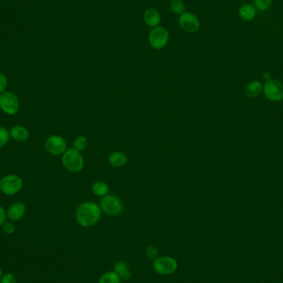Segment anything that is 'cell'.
<instances>
[{"instance_id": "obj_1", "label": "cell", "mask_w": 283, "mask_h": 283, "mask_svg": "<svg viewBox=\"0 0 283 283\" xmlns=\"http://www.w3.org/2000/svg\"><path fill=\"white\" fill-rule=\"evenodd\" d=\"M101 208L94 202H84L76 210V218L82 227L94 226L100 219Z\"/></svg>"}, {"instance_id": "obj_2", "label": "cell", "mask_w": 283, "mask_h": 283, "mask_svg": "<svg viewBox=\"0 0 283 283\" xmlns=\"http://www.w3.org/2000/svg\"><path fill=\"white\" fill-rule=\"evenodd\" d=\"M62 164L70 172H79L84 167V158L80 151L70 149L63 153Z\"/></svg>"}, {"instance_id": "obj_3", "label": "cell", "mask_w": 283, "mask_h": 283, "mask_svg": "<svg viewBox=\"0 0 283 283\" xmlns=\"http://www.w3.org/2000/svg\"><path fill=\"white\" fill-rule=\"evenodd\" d=\"M101 210L109 216H118L123 210L120 199L113 194H107L100 200Z\"/></svg>"}, {"instance_id": "obj_4", "label": "cell", "mask_w": 283, "mask_h": 283, "mask_svg": "<svg viewBox=\"0 0 283 283\" xmlns=\"http://www.w3.org/2000/svg\"><path fill=\"white\" fill-rule=\"evenodd\" d=\"M177 266H178L177 261L168 256L158 257L153 261V268L155 272L163 276L174 273L177 271Z\"/></svg>"}, {"instance_id": "obj_5", "label": "cell", "mask_w": 283, "mask_h": 283, "mask_svg": "<svg viewBox=\"0 0 283 283\" xmlns=\"http://www.w3.org/2000/svg\"><path fill=\"white\" fill-rule=\"evenodd\" d=\"M0 107L8 115H14L19 109V100L17 96L11 91L0 94Z\"/></svg>"}, {"instance_id": "obj_6", "label": "cell", "mask_w": 283, "mask_h": 283, "mask_svg": "<svg viewBox=\"0 0 283 283\" xmlns=\"http://www.w3.org/2000/svg\"><path fill=\"white\" fill-rule=\"evenodd\" d=\"M23 185L22 178L17 175H9L0 181V189L3 193L12 196L17 193Z\"/></svg>"}, {"instance_id": "obj_7", "label": "cell", "mask_w": 283, "mask_h": 283, "mask_svg": "<svg viewBox=\"0 0 283 283\" xmlns=\"http://www.w3.org/2000/svg\"><path fill=\"white\" fill-rule=\"evenodd\" d=\"M169 40L168 32L163 27H156L149 33V42L151 48L160 50L165 48Z\"/></svg>"}, {"instance_id": "obj_8", "label": "cell", "mask_w": 283, "mask_h": 283, "mask_svg": "<svg viewBox=\"0 0 283 283\" xmlns=\"http://www.w3.org/2000/svg\"><path fill=\"white\" fill-rule=\"evenodd\" d=\"M264 95L269 100L278 102L283 99V84L277 80L270 79L264 84Z\"/></svg>"}, {"instance_id": "obj_9", "label": "cell", "mask_w": 283, "mask_h": 283, "mask_svg": "<svg viewBox=\"0 0 283 283\" xmlns=\"http://www.w3.org/2000/svg\"><path fill=\"white\" fill-rule=\"evenodd\" d=\"M46 149L50 154L61 155L67 151V143L64 138L58 135H52L48 137L45 143Z\"/></svg>"}, {"instance_id": "obj_10", "label": "cell", "mask_w": 283, "mask_h": 283, "mask_svg": "<svg viewBox=\"0 0 283 283\" xmlns=\"http://www.w3.org/2000/svg\"><path fill=\"white\" fill-rule=\"evenodd\" d=\"M179 24L183 30L189 33H197L200 29V21L194 14L184 13L179 17Z\"/></svg>"}, {"instance_id": "obj_11", "label": "cell", "mask_w": 283, "mask_h": 283, "mask_svg": "<svg viewBox=\"0 0 283 283\" xmlns=\"http://www.w3.org/2000/svg\"><path fill=\"white\" fill-rule=\"evenodd\" d=\"M25 211L26 207L24 204L21 202H17L13 204L9 208V210L7 211V217L11 221H17L24 216Z\"/></svg>"}, {"instance_id": "obj_12", "label": "cell", "mask_w": 283, "mask_h": 283, "mask_svg": "<svg viewBox=\"0 0 283 283\" xmlns=\"http://www.w3.org/2000/svg\"><path fill=\"white\" fill-rule=\"evenodd\" d=\"M143 19L147 25L151 28H156L161 22L160 14L154 9H149L145 11Z\"/></svg>"}, {"instance_id": "obj_13", "label": "cell", "mask_w": 283, "mask_h": 283, "mask_svg": "<svg viewBox=\"0 0 283 283\" xmlns=\"http://www.w3.org/2000/svg\"><path fill=\"white\" fill-rule=\"evenodd\" d=\"M114 272L118 275V278L121 281H128L131 278V272L129 270V265L126 262L120 261L117 264H115L114 266Z\"/></svg>"}, {"instance_id": "obj_14", "label": "cell", "mask_w": 283, "mask_h": 283, "mask_svg": "<svg viewBox=\"0 0 283 283\" xmlns=\"http://www.w3.org/2000/svg\"><path fill=\"white\" fill-rule=\"evenodd\" d=\"M256 9L253 6L249 3L243 4V5L238 9V16L244 21L250 22L254 19L256 17Z\"/></svg>"}, {"instance_id": "obj_15", "label": "cell", "mask_w": 283, "mask_h": 283, "mask_svg": "<svg viewBox=\"0 0 283 283\" xmlns=\"http://www.w3.org/2000/svg\"><path fill=\"white\" fill-rule=\"evenodd\" d=\"M109 162L114 167H121L126 164L128 157L126 155L121 151L113 152L109 157Z\"/></svg>"}, {"instance_id": "obj_16", "label": "cell", "mask_w": 283, "mask_h": 283, "mask_svg": "<svg viewBox=\"0 0 283 283\" xmlns=\"http://www.w3.org/2000/svg\"><path fill=\"white\" fill-rule=\"evenodd\" d=\"M10 135L14 140L17 142H24L29 137L28 129L23 126H15L12 128Z\"/></svg>"}, {"instance_id": "obj_17", "label": "cell", "mask_w": 283, "mask_h": 283, "mask_svg": "<svg viewBox=\"0 0 283 283\" xmlns=\"http://www.w3.org/2000/svg\"><path fill=\"white\" fill-rule=\"evenodd\" d=\"M263 88L264 87H263V84L261 82H258V81H253L247 85L245 93H246L248 97L254 98V97L259 96V94L263 90Z\"/></svg>"}, {"instance_id": "obj_18", "label": "cell", "mask_w": 283, "mask_h": 283, "mask_svg": "<svg viewBox=\"0 0 283 283\" xmlns=\"http://www.w3.org/2000/svg\"><path fill=\"white\" fill-rule=\"evenodd\" d=\"M92 191L93 193L98 197H104L109 192V185L104 182L98 181L93 184Z\"/></svg>"}, {"instance_id": "obj_19", "label": "cell", "mask_w": 283, "mask_h": 283, "mask_svg": "<svg viewBox=\"0 0 283 283\" xmlns=\"http://www.w3.org/2000/svg\"><path fill=\"white\" fill-rule=\"evenodd\" d=\"M121 280L115 272H107L101 276L99 283H120Z\"/></svg>"}, {"instance_id": "obj_20", "label": "cell", "mask_w": 283, "mask_h": 283, "mask_svg": "<svg viewBox=\"0 0 283 283\" xmlns=\"http://www.w3.org/2000/svg\"><path fill=\"white\" fill-rule=\"evenodd\" d=\"M170 7L175 14L182 15L185 13V4L182 0H171Z\"/></svg>"}, {"instance_id": "obj_21", "label": "cell", "mask_w": 283, "mask_h": 283, "mask_svg": "<svg viewBox=\"0 0 283 283\" xmlns=\"http://www.w3.org/2000/svg\"><path fill=\"white\" fill-rule=\"evenodd\" d=\"M74 149L79 151H84L88 146V139L84 136H79L74 141Z\"/></svg>"}, {"instance_id": "obj_22", "label": "cell", "mask_w": 283, "mask_h": 283, "mask_svg": "<svg viewBox=\"0 0 283 283\" xmlns=\"http://www.w3.org/2000/svg\"><path fill=\"white\" fill-rule=\"evenodd\" d=\"M272 0H254L256 9L261 12L266 11L271 8Z\"/></svg>"}, {"instance_id": "obj_23", "label": "cell", "mask_w": 283, "mask_h": 283, "mask_svg": "<svg viewBox=\"0 0 283 283\" xmlns=\"http://www.w3.org/2000/svg\"><path fill=\"white\" fill-rule=\"evenodd\" d=\"M9 140V133L7 129L0 126V149L5 146Z\"/></svg>"}, {"instance_id": "obj_24", "label": "cell", "mask_w": 283, "mask_h": 283, "mask_svg": "<svg viewBox=\"0 0 283 283\" xmlns=\"http://www.w3.org/2000/svg\"><path fill=\"white\" fill-rule=\"evenodd\" d=\"M145 253H146L148 258L155 260L156 258H158L159 251L157 250V248L153 245H149V246L147 247L146 250H145Z\"/></svg>"}, {"instance_id": "obj_25", "label": "cell", "mask_w": 283, "mask_h": 283, "mask_svg": "<svg viewBox=\"0 0 283 283\" xmlns=\"http://www.w3.org/2000/svg\"><path fill=\"white\" fill-rule=\"evenodd\" d=\"M0 283H17V279L15 275L13 274L12 272H8L2 277Z\"/></svg>"}, {"instance_id": "obj_26", "label": "cell", "mask_w": 283, "mask_h": 283, "mask_svg": "<svg viewBox=\"0 0 283 283\" xmlns=\"http://www.w3.org/2000/svg\"><path fill=\"white\" fill-rule=\"evenodd\" d=\"M2 226H3V232L7 233V234H12V233H14L15 232L16 228L11 222H5Z\"/></svg>"}, {"instance_id": "obj_27", "label": "cell", "mask_w": 283, "mask_h": 283, "mask_svg": "<svg viewBox=\"0 0 283 283\" xmlns=\"http://www.w3.org/2000/svg\"><path fill=\"white\" fill-rule=\"evenodd\" d=\"M8 85V80L3 74L0 73V93L4 92Z\"/></svg>"}, {"instance_id": "obj_28", "label": "cell", "mask_w": 283, "mask_h": 283, "mask_svg": "<svg viewBox=\"0 0 283 283\" xmlns=\"http://www.w3.org/2000/svg\"><path fill=\"white\" fill-rule=\"evenodd\" d=\"M6 213L5 210L0 206V226H2L6 222Z\"/></svg>"}, {"instance_id": "obj_29", "label": "cell", "mask_w": 283, "mask_h": 283, "mask_svg": "<svg viewBox=\"0 0 283 283\" xmlns=\"http://www.w3.org/2000/svg\"><path fill=\"white\" fill-rule=\"evenodd\" d=\"M263 77H264V79H265V80H266V81L270 80L269 74L268 73H264Z\"/></svg>"}, {"instance_id": "obj_30", "label": "cell", "mask_w": 283, "mask_h": 283, "mask_svg": "<svg viewBox=\"0 0 283 283\" xmlns=\"http://www.w3.org/2000/svg\"><path fill=\"white\" fill-rule=\"evenodd\" d=\"M3 277V273H2V270L0 268V280H1V278Z\"/></svg>"}, {"instance_id": "obj_31", "label": "cell", "mask_w": 283, "mask_h": 283, "mask_svg": "<svg viewBox=\"0 0 283 283\" xmlns=\"http://www.w3.org/2000/svg\"><path fill=\"white\" fill-rule=\"evenodd\" d=\"M0 181H1V180H0Z\"/></svg>"}]
</instances>
